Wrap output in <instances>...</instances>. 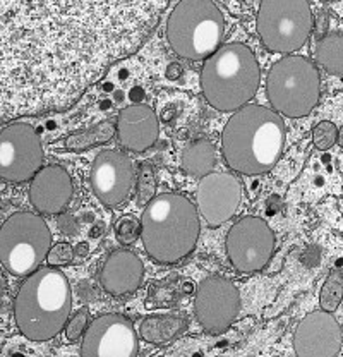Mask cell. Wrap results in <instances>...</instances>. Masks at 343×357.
<instances>
[{
	"label": "cell",
	"instance_id": "obj_1",
	"mask_svg": "<svg viewBox=\"0 0 343 357\" xmlns=\"http://www.w3.org/2000/svg\"><path fill=\"white\" fill-rule=\"evenodd\" d=\"M285 143V124L275 110L247 103L234 112L222 136L227 165L238 174L259 176L277 165Z\"/></svg>",
	"mask_w": 343,
	"mask_h": 357
},
{
	"label": "cell",
	"instance_id": "obj_10",
	"mask_svg": "<svg viewBox=\"0 0 343 357\" xmlns=\"http://www.w3.org/2000/svg\"><path fill=\"white\" fill-rule=\"evenodd\" d=\"M275 249V234L266 222L244 217L232 225L227 236V255L234 268L244 273L263 270Z\"/></svg>",
	"mask_w": 343,
	"mask_h": 357
},
{
	"label": "cell",
	"instance_id": "obj_6",
	"mask_svg": "<svg viewBox=\"0 0 343 357\" xmlns=\"http://www.w3.org/2000/svg\"><path fill=\"white\" fill-rule=\"evenodd\" d=\"M52 249V234L40 215L20 211L0 229V259L14 277H28L42 268Z\"/></svg>",
	"mask_w": 343,
	"mask_h": 357
},
{
	"label": "cell",
	"instance_id": "obj_15",
	"mask_svg": "<svg viewBox=\"0 0 343 357\" xmlns=\"http://www.w3.org/2000/svg\"><path fill=\"white\" fill-rule=\"evenodd\" d=\"M294 349L299 357H335L342 351V328L328 311L305 316L294 333Z\"/></svg>",
	"mask_w": 343,
	"mask_h": 357
},
{
	"label": "cell",
	"instance_id": "obj_4",
	"mask_svg": "<svg viewBox=\"0 0 343 357\" xmlns=\"http://www.w3.org/2000/svg\"><path fill=\"white\" fill-rule=\"evenodd\" d=\"M259 76V66L251 48L229 43L204 61L201 89L213 109L236 112L254 98Z\"/></svg>",
	"mask_w": 343,
	"mask_h": 357
},
{
	"label": "cell",
	"instance_id": "obj_18",
	"mask_svg": "<svg viewBox=\"0 0 343 357\" xmlns=\"http://www.w3.org/2000/svg\"><path fill=\"white\" fill-rule=\"evenodd\" d=\"M143 275L144 265L139 256L129 249H117L107 258L100 280L112 296H128L139 289Z\"/></svg>",
	"mask_w": 343,
	"mask_h": 357
},
{
	"label": "cell",
	"instance_id": "obj_20",
	"mask_svg": "<svg viewBox=\"0 0 343 357\" xmlns=\"http://www.w3.org/2000/svg\"><path fill=\"white\" fill-rule=\"evenodd\" d=\"M215 146L208 139L192 141L182 153V169L192 177L203 178L213 172Z\"/></svg>",
	"mask_w": 343,
	"mask_h": 357
},
{
	"label": "cell",
	"instance_id": "obj_33",
	"mask_svg": "<svg viewBox=\"0 0 343 357\" xmlns=\"http://www.w3.org/2000/svg\"><path fill=\"white\" fill-rule=\"evenodd\" d=\"M103 229H105V225H103L102 222H100L98 225H96V227H93V229H91V237H93V239H96V237L102 236Z\"/></svg>",
	"mask_w": 343,
	"mask_h": 357
},
{
	"label": "cell",
	"instance_id": "obj_5",
	"mask_svg": "<svg viewBox=\"0 0 343 357\" xmlns=\"http://www.w3.org/2000/svg\"><path fill=\"white\" fill-rule=\"evenodd\" d=\"M225 20L213 0H181L167 21L172 50L188 61H206L220 48Z\"/></svg>",
	"mask_w": 343,
	"mask_h": 357
},
{
	"label": "cell",
	"instance_id": "obj_12",
	"mask_svg": "<svg viewBox=\"0 0 343 357\" xmlns=\"http://www.w3.org/2000/svg\"><path fill=\"white\" fill-rule=\"evenodd\" d=\"M196 318L210 333H223L230 328L241 310V294L236 285L223 277L203 280L196 294Z\"/></svg>",
	"mask_w": 343,
	"mask_h": 357
},
{
	"label": "cell",
	"instance_id": "obj_2",
	"mask_svg": "<svg viewBox=\"0 0 343 357\" xmlns=\"http://www.w3.org/2000/svg\"><path fill=\"white\" fill-rule=\"evenodd\" d=\"M73 292L69 280L55 266H45L24 277L14 299V319L26 338L45 342L57 337L69 321Z\"/></svg>",
	"mask_w": 343,
	"mask_h": 357
},
{
	"label": "cell",
	"instance_id": "obj_22",
	"mask_svg": "<svg viewBox=\"0 0 343 357\" xmlns=\"http://www.w3.org/2000/svg\"><path fill=\"white\" fill-rule=\"evenodd\" d=\"M316 61L321 64L330 74H343V35L342 33H330L318 40L316 48Z\"/></svg>",
	"mask_w": 343,
	"mask_h": 357
},
{
	"label": "cell",
	"instance_id": "obj_14",
	"mask_svg": "<svg viewBox=\"0 0 343 357\" xmlns=\"http://www.w3.org/2000/svg\"><path fill=\"white\" fill-rule=\"evenodd\" d=\"M197 208L210 227H218L236 215L242 201L241 182L227 172H211L197 185Z\"/></svg>",
	"mask_w": 343,
	"mask_h": 357
},
{
	"label": "cell",
	"instance_id": "obj_21",
	"mask_svg": "<svg viewBox=\"0 0 343 357\" xmlns=\"http://www.w3.org/2000/svg\"><path fill=\"white\" fill-rule=\"evenodd\" d=\"M117 132V124H114L112 121H103L100 124H96L95 128H89L86 131L74 132L70 136H67L64 139V148L74 153H81V151L89 150V148H95L98 144L107 143Z\"/></svg>",
	"mask_w": 343,
	"mask_h": 357
},
{
	"label": "cell",
	"instance_id": "obj_27",
	"mask_svg": "<svg viewBox=\"0 0 343 357\" xmlns=\"http://www.w3.org/2000/svg\"><path fill=\"white\" fill-rule=\"evenodd\" d=\"M88 319H89V310L88 307H81L73 318L67 321L66 325V338L69 342L79 340L81 335L88 330Z\"/></svg>",
	"mask_w": 343,
	"mask_h": 357
},
{
	"label": "cell",
	"instance_id": "obj_30",
	"mask_svg": "<svg viewBox=\"0 0 343 357\" xmlns=\"http://www.w3.org/2000/svg\"><path fill=\"white\" fill-rule=\"evenodd\" d=\"M328 26H330L328 14L323 10V13H319V16L316 17V36H318V40H321L323 36H326Z\"/></svg>",
	"mask_w": 343,
	"mask_h": 357
},
{
	"label": "cell",
	"instance_id": "obj_26",
	"mask_svg": "<svg viewBox=\"0 0 343 357\" xmlns=\"http://www.w3.org/2000/svg\"><path fill=\"white\" fill-rule=\"evenodd\" d=\"M312 141L319 150H330L335 143H338V129L333 122L323 121L312 129Z\"/></svg>",
	"mask_w": 343,
	"mask_h": 357
},
{
	"label": "cell",
	"instance_id": "obj_32",
	"mask_svg": "<svg viewBox=\"0 0 343 357\" xmlns=\"http://www.w3.org/2000/svg\"><path fill=\"white\" fill-rule=\"evenodd\" d=\"M74 255H76V258H86V256L89 255V248L86 243H79L74 248Z\"/></svg>",
	"mask_w": 343,
	"mask_h": 357
},
{
	"label": "cell",
	"instance_id": "obj_23",
	"mask_svg": "<svg viewBox=\"0 0 343 357\" xmlns=\"http://www.w3.org/2000/svg\"><path fill=\"white\" fill-rule=\"evenodd\" d=\"M343 299V271L335 268L330 271L326 282H324L321 289V296H319V304L321 310L333 312L338 310Z\"/></svg>",
	"mask_w": 343,
	"mask_h": 357
},
{
	"label": "cell",
	"instance_id": "obj_7",
	"mask_svg": "<svg viewBox=\"0 0 343 357\" xmlns=\"http://www.w3.org/2000/svg\"><path fill=\"white\" fill-rule=\"evenodd\" d=\"M266 93L278 114L299 119L311 114L319 100V73L300 55H287L271 67Z\"/></svg>",
	"mask_w": 343,
	"mask_h": 357
},
{
	"label": "cell",
	"instance_id": "obj_25",
	"mask_svg": "<svg viewBox=\"0 0 343 357\" xmlns=\"http://www.w3.org/2000/svg\"><path fill=\"white\" fill-rule=\"evenodd\" d=\"M141 220L137 222V218L130 217V215H124L117 223H115V236L117 241L124 245H130L137 241V237H141Z\"/></svg>",
	"mask_w": 343,
	"mask_h": 357
},
{
	"label": "cell",
	"instance_id": "obj_9",
	"mask_svg": "<svg viewBox=\"0 0 343 357\" xmlns=\"http://www.w3.org/2000/svg\"><path fill=\"white\" fill-rule=\"evenodd\" d=\"M43 165V148L35 128L14 122L0 132V177L7 182H26Z\"/></svg>",
	"mask_w": 343,
	"mask_h": 357
},
{
	"label": "cell",
	"instance_id": "obj_17",
	"mask_svg": "<svg viewBox=\"0 0 343 357\" xmlns=\"http://www.w3.org/2000/svg\"><path fill=\"white\" fill-rule=\"evenodd\" d=\"M158 134V117L151 107L134 103L119 112L117 136L125 150L143 153L156 143Z\"/></svg>",
	"mask_w": 343,
	"mask_h": 357
},
{
	"label": "cell",
	"instance_id": "obj_13",
	"mask_svg": "<svg viewBox=\"0 0 343 357\" xmlns=\"http://www.w3.org/2000/svg\"><path fill=\"white\" fill-rule=\"evenodd\" d=\"M89 182L96 198L107 206H119L129 198L134 184V165L125 153L103 150L91 165Z\"/></svg>",
	"mask_w": 343,
	"mask_h": 357
},
{
	"label": "cell",
	"instance_id": "obj_16",
	"mask_svg": "<svg viewBox=\"0 0 343 357\" xmlns=\"http://www.w3.org/2000/svg\"><path fill=\"white\" fill-rule=\"evenodd\" d=\"M73 181L61 165H47L38 170L29 185V201L45 215H57L73 199Z\"/></svg>",
	"mask_w": 343,
	"mask_h": 357
},
{
	"label": "cell",
	"instance_id": "obj_24",
	"mask_svg": "<svg viewBox=\"0 0 343 357\" xmlns=\"http://www.w3.org/2000/svg\"><path fill=\"white\" fill-rule=\"evenodd\" d=\"M156 192V174L151 162H143L137 174V204L146 206L155 198Z\"/></svg>",
	"mask_w": 343,
	"mask_h": 357
},
{
	"label": "cell",
	"instance_id": "obj_19",
	"mask_svg": "<svg viewBox=\"0 0 343 357\" xmlns=\"http://www.w3.org/2000/svg\"><path fill=\"white\" fill-rule=\"evenodd\" d=\"M188 318L182 314L148 316L139 325V337L148 344L165 345L188 330Z\"/></svg>",
	"mask_w": 343,
	"mask_h": 357
},
{
	"label": "cell",
	"instance_id": "obj_28",
	"mask_svg": "<svg viewBox=\"0 0 343 357\" xmlns=\"http://www.w3.org/2000/svg\"><path fill=\"white\" fill-rule=\"evenodd\" d=\"M74 258H76L74 249L67 243H57L55 245H52L50 252H48L47 256L48 263H50L52 266L69 265V263H73Z\"/></svg>",
	"mask_w": 343,
	"mask_h": 357
},
{
	"label": "cell",
	"instance_id": "obj_31",
	"mask_svg": "<svg viewBox=\"0 0 343 357\" xmlns=\"http://www.w3.org/2000/svg\"><path fill=\"white\" fill-rule=\"evenodd\" d=\"M182 74V66L177 64V62H174V64L169 66V69H167V77L172 81L178 79V76Z\"/></svg>",
	"mask_w": 343,
	"mask_h": 357
},
{
	"label": "cell",
	"instance_id": "obj_3",
	"mask_svg": "<svg viewBox=\"0 0 343 357\" xmlns=\"http://www.w3.org/2000/svg\"><path fill=\"white\" fill-rule=\"evenodd\" d=\"M141 239L155 261L172 265L194 251L199 237V215L185 196L165 192L146 204L141 217Z\"/></svg>",
	"mask_w": 343,
	"mask_h": 357
},
{
	"label": "cell",
	"instance_id": "obj_29",
	"mask_svg": "<svg viewBox=\"0 0 343 357\" xmlns=\"http://www.w3.org/2000/svg\"><path fill=\"white\" fill-rule=\"evenodd\" d=\"M59 227H61L62 232L67 234V236H74L77 232V223L70 215H62L61 220H59Z\"/></svg>",
	"mask_w": 343,
	"mask_h": 357
},
{
	"label": "cell",
	"instance_id": "obj_8",
	"mask_svg": "<svg viewBox=\"0 0 343 357\" xmlns=\"http://www.w3.org/2000/svg\"><path fill=\"white\" fill-rule=\"evenodd\" d=\"M256 28L268 50L277 54L300 50L312 31L309 0H261Z\"/></svg>",
	"mask_w": 343,
	"mask_h": 357
},
{
	"label": "cell",
	"instance_id": "obj_11",
	"mask_svg": "<svg viewBox=\"0 0 343 357\" xmlns=\"http://www.w3.org/2000/svg\"><path fill=\"white\" fill-rule=\"evenodd\" d=\"M137 352L136 330L122 314H103L91 321L81 345L84 357H134Z\"/></svg>",
	"mask_w": 343,
	"mask_h": 357
},
{
	"label": "cell",
	"instance_id": "obj_34",
	"mask_svg": "<svg viewBox=\"0 0 343 357\" xmlns=\"http://www.w3.org/2000/svg\"><path fill=\"white\" fill-rule=\"evenodd\" d=\"M338 144L343 146V128L340 129V131H338Z\"/></svg>",
	"mask_w": 343,
	"mask_h": 357
}]
</instances>
